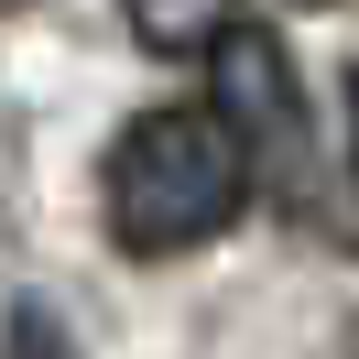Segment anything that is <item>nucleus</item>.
Returning <instances> with one entry per match:
<instances>
[{
	"instance_id": "20e7f679",
	"label": "nucleus",
	"mask_w": 359,
	"mask_h": 359,
	"mask_svg": "<svg viewBox=\"0 0 359 359\" xmlns=\"http://www.w3.org/2000/svg\"><path fill=\"white\" fill-rule=\"evenodd\" d=\"M11 359H76V348H66V327L44 305H11Z\"/></svg>"
},
{
	"instance_id": "f257e3e1",
	"label": "nucleus",
	"mask_w": 359,
	"mask_h": 359,
	"mask_svg": "<svg viewBox=\"0 0 359 359\" xmlns=\"http://www.w3.org/2000/svg\"><path fill=\"white\" fill-rule=\"evenodd\" d=\"M250 196H262V175H250L240 131L218 109H142L109 142V163H98V207H109V240L131 262L207 250Z\"/></svg>"
},
{
	"instance_id": "6e6552de",
	"label": "nucleus",
	"mask_w": 359,
	"mask_h": 359,
	"mask_svg": "<svg viewBox=\"0 0 359 359\" xmlns=\"http://www.w3.org/2000/svg\"><path fill=\"white\" fill-rule=\"evenodd\" d=\"M348 98H359V88H348Z\"/></svg>"
},
{
	"instance_id": "0eeeda50",
	"label": "nucleus",
	"mask_w": 359,
	"mask_h": 359,
	"mask_svg": "<svg viewBox=\"0 0 359 359\" xmlns=\"http://www.w3.org/2000/svg\"><path fill=\"white\" fill-rule=\"evenodd\" d=\"M11 11H22V0H11Z\"/></svg>"
},
{
	"instance_id": "f03ea898",
	"label": "nucleus",
	"mask_w": 359,
	"mask_h": 359,
	"mask_svg": "<svg viewBox=\"0 0 359 359\" xmlns=\"http://www.w3.org/2000/svg\"><path fill=\"white\" fill-rule=\"evenodd\" d=\"M207 109L240 131L262 196H305L316 185V120H305V88H294V55L272 44L262 22H229L218 55H207Z\"/></svg>"
},
{
	"instance_id": "423d86ee",
	"label": "nucleus",
	"mask_w": 359,
	"mask_h": 359,
	"mask_svg": "<svg viewBox=\"0 0 359 359\" xmlns=\"http://www.w3.org/2000/svg\"><path fill=\"white\" fill-rule=\"evenodd\" d=\"M348 359H359V337H348Z\"/></svg>"
},
{
	"instance_id": "7ed1b4c3",
	"label": "nucleus",
	"mask_w": 359,
	"mask_h": 359,
	"mask_svg": "<svg viewBox=\"0 0 359 359\" xmlns=\"http://www.w3.org/2000/svg\"><path fill=\"white\" fill-rule=\"evenodd\" d=\"M142 55H218V33L240 22V0H120Z\"/></svg>"
},
{
	"instance_id": "39448f33",
	"label": "nucleus",
	"mask_w": 359,
	"mask_h": 359,
	"mask_svg": "<svg viewBox=\"0 0 359 359\" xmlns=\"http://www.w3.org/2000/svg\"><path fill=\"white\" fill-rule=\"evenodd\" d=\"M294 11H327V0H294Z\"/></svg>"
}]
</instances>
